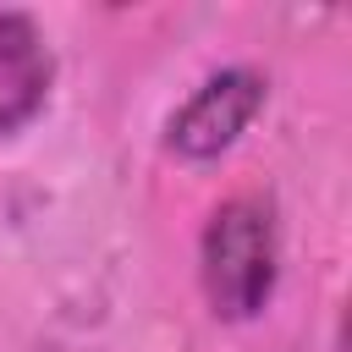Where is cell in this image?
<instances>
[{
  "label": "cell",
  "mask_w": 352,
  "mask_h": 352,
  "mask_svg": "<svg viewBox=\"0 0 352 352\" xmlns=\"http://www.w3.org/2000/svg\"><path fill=\"white\" fill-rule=\"evenodd\" d=\"M50 94V50L28 16H0V132L38 116Z\"/></svg>",
  "instance_id": "3"
},
{
  "label": "cell",
  "mask_w": 352,
  "mask_h": 352,
  "mask_svg": "<svg viewBox=\"0 0 352 352\" xmlns=\"http://www.w3.org/2000/svg\"><path fill=\"white\" fill-rule=\"evenodd\" d=\"M275 286V226L253 198H231L204 231V292L214 314L248 319Z\"/></svg>",
  "instance_id": "1"
},
{
  "label": "cell",
  "mask_w": 352,
  "mask_h": 352,
  "mask_svg": "<svg viewBox=\"0 0 352 352\" xmlns=\"http://www.w3.org/2000/svg\"><path fill=\"white\" fill-rule=\"evenodd\" d=\"M258 104H264L258 72H220L170 121V148L187 154V160H209V154H220V148L236 143V132L258 116Z\"/></svg>",
  "instance_id": "2"
}]
</instances>
